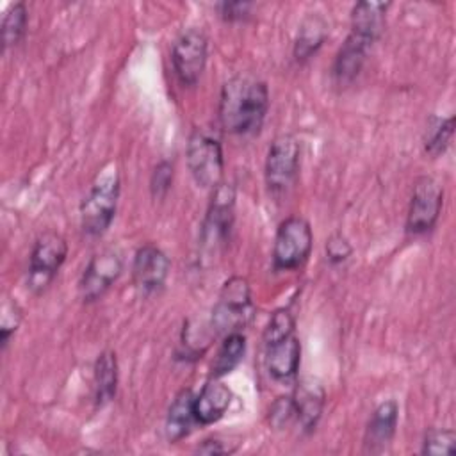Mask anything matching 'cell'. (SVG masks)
I'll list each match as a JSON object with an SVG mask.
<instances>
[{"mask_svg":"<svg viewBox=\"0 0 456 456\" xmlns=\"http://www.w3.org/2000/svg\"><path fill=\"white\" fill-rule=\"evenodd\" d=\"M269 103V87L264 80L235 75L223 84L219 93V125L230 135H255L265 121Z\"/></svg>","mask_w":456,"mask_h":456,"instance_id":"6da1fadb","label":"cell"},{"mask_svg":"<svg viewBox=\"0 0 456 456\" xmlns=\"http://www.w3.org/2000/svg\"><path fill=\"white\" fill-rule=\"evenodd\" d=\"M118 173L100 176L80 203V228L89 239L102 237L112 224L119 200Z\"/></svg>","mask_w":456,"mask_h":456,"instance_id":"7a4b0ae2","label":"cell"},{"mask_svg":"<svg viewBox=\"0 0 456 456\" xmlns=\"http://www.w3.org/2000/svg\"><path fill=\"white\" fill-rule=\"evenodd\" d=\"M255 315V305L251 299V289L246 278H228L217 296L212 308L210 326L219 335L240 331Z\"/></svg>","mask_w":456,"mask_h":456,"instance_id":"3957f363","label":"cell"},{"mask_svg":"<svg viewBox=\"0 0 456 456\" xmlns=\"http://www.w3.org/2000/svg\"><path fill=\"white\" fill-rule=\"evenodd\" d=\"M299 160L301 146L292 134H280L273 139L264 164L265 187L273 198L280 200L294 189L299 176Z\"/></svg>","mask_w":456,"mask_h":456,"instance_id":"277c9868","label":"cell"},{"mask_svg":"<svg viewBox=\"0 0 456 456\" xmlns=\"http://www.w3.org/2000/svg\"><path fill=\"white\" fill-rule=\"evenodd\" d=\"M185 159L187 167L200 187L214 191L223 183V146L214 134L205 128H194L187 139Z\"/></svg>","mask_w":456,"mask_h":456,"instance_id":"5b68a950","label":"cell"},{"mask_svg":"<svg viewBox=\"0 0 456 456\" xmlns=\"http://www.w3.org/2000/svg\"><path fill=\"white\" fill-rule=\"evenodd\" d=\"M314 246V233L310 223L303 216L285 217L274 235L273 242V267L274 271L299 269L310 256Z\"/></svg>","mask_w":456,"mask_h":456,"instance_id":"8992f818","label":"cell"},{"mask_svg":"<svg viewBox=\"0 0 456 456\" xmlns=\"http://www.w3.org/2000/svg\"><path fill=\"white\" fill-rule=\"evenodd\" d=\"M68 256V242L57 232H45L41 233L28 256V271H27V289L32 294L45 292L57 273L61 271L62 264Z\"/></svg>","mask_w":456,"mask_h":456,"instance_id":"52a82bcc","label":"cell"},{"mask_svg":"<svg viewBox=\"0 0 456 456\" xmlns=\"http://www.w3.org/2000/svg\"><path fill=\"white\" fill-rule=\"evenodd\" d=\"M444 205V187L433 176H419L413 182L404 230L411 237L429 233L438 223Z\"/></svg>","mask_w":456,"mask_h":456,"instance_id":"ba28073f","label":"cell"},{"mask_svg":"<svg viewBox=\"0 0 456 456\" xmlns=\"http://www.w3.org/2000/svg\"><path fill=\"white\" fill-rule=\"evenodd\" d=\"M208 39L201 28L183 30L173 43L171 64L178 82L183 87H194L207 66Z\"/></svg>","mask_w":456,"mask_h":456,"instance_id":"9c48e42d","label":"cell"},{"mask_svg":"<svg viewBox=\"0 0 456 456\" xmlns=\"http://www.w3.org/2000/svg\"><path fill=\"white\" fill-rule=\"evenodd\" d=\"M235 219V189L230 183H219L212 191L207 216L201 226V242L208 249H217L230 240Z\"/></svg>","mask_w":456,"mask_h":456,"instance_id":"30bf717a","label":"cell"},{"mask_svg":"<svg viewBox=\"0 0 456 456\" xmlns=\"http://www.w3.org/2000/svg\"><path fill=\"white\" fill-rule=\"evenodd\" d=\"M123 273V256L116 249H102L91 256L78 280V296L84 303L102 299Z\"/></svg>","mask_w":456,"mask_h":456,"instance_id":"8fae6325","label":"cell"},{"mask_svg":"<svg viewBox=\"0 0 456 456\" xmlns=\"http://www.w3.org/2000/svg\"><path fill=\"white\" fill-rule=\"evenodd\" d=\"M171 271L169 256L155 244H142L132 262V283L142 297L159 294Z\"/></svg>","mask_w":456,"mask_h":456,"instance_id":"7c38bea8","label":"cell"},{"mask_svg":"<svg viewBox=\"0 0 456 456\" xmlns=\"http://www.w3.org/2000/svg\"><path fill=\"white\" fill-rule=\"evenodd\" d=\"M374 45L376 43L372 39L349 30L347 37L344 39V43L340 45L333 59V66H331L333 84L338 86L340 89L349 87L362 73Z\"/></svg>","mask_w":456,"mask_h":456,"instance_id":"4fadbf2b","label":"cell"},{"mask_svg":"<svg viewBox=\"0 0 456 456\" xmlns=\"http://www.w3.org/2000/svg\"><path fill=\"white\" fill-rule=\"evenodd\" d=\"M267 372L276 381L296 378L301 363V340L296 331L262 340Z\"/></svg>","mask_w":456,"mask_h":456,"instance_id":"5bb4252c","label":"cell"},{"mask_svg":"<svg viewBox=\"0 0 456 456\" xmlns=\"http://www.w3.org/2000/svg\"><path fill=\"white\" fill-rule=\"evenodd\" d=\"M290 395L296 408V420L299 422L303 433H314L326 404V390L322 383L317 378L305 376L297 379Z\"/></svg>","mask_w":456,"mask_h":456,"instance_id":"9a60e30c","label":"cell"},{"mask_svg":"<svg viewBox=\"0 0 456 456\" xmlns=\"http://www.w3.org/2000/svg\"><path fill=\"white\" fill-rule=\"evenodd\" d=\"M399 422V404L394 399L379 403L363 433V454H381L392 444Z\"/></svg>","mask_w":456,"mask_h":456,"instance_id":"2e32d148","label":"cell"},{"mask_svg":"<svg viewBox=\"0 0 456 456\" xmlns=\"http://www.w3.org/2000/svg\"><path fill=\"white\" fill-rule=\"evenodd\" d=\"M232 390L219 378H210L194 395V417L201 426H210L221 420L230 408Z\"/></svg>","mask_w":456,"mask_h":456,"instance_id":"e0dca14e","label":"cell"},{"mask_svg":"<svg viewBox=\"0 0 456 456\" xmlns=\"http://www.w3.org/2000/svg\"><path fill=\"white\" fill-rule=\"evenodd\" d=\"M328 37V23L319 12H308L299 27L292 46V57L296 62L303 64L312 59L317 50L324 45Z\"/></svg>","mask_w":456,"mask_h":456,"instance_id":"ac0fdd59","label":"cell"},{"mask_svg":"<svg viewBox=\"0 0 456 456\" xmlns=\"http://www.w3.org/2000/svg\"><path fill=\"white\" fill-rule=\"evenodd\" d=\"M196 424V417H194V394L191 388H182L173 403L167 408V415H166V424H164V431H166V438L171 444L180 442L182 438H185L192 426Z\"/></svg>","mask_w":456,"mask_h":456,"instance_id":"d6986e66","label":"cell"},{"mask_svg":"<svg viewBox=\"0 0 456 456\" xmlns=\"http://www.w3.org/2000/svg\"><path fill=\"white\" fill-rule=\"evenodd\" d=\"M388 7V2H356L351 9V30L378 43L387 25Z\"/></svg>","mask_w":456,"mask_h":456,"instance_id":"ffe728a7","label":"cell"},{"mask_svg":"<svg viewBox=\"0 0 456 456\" xmlns=\"http://www.w3.org/2000/svg\"><path fill=\"white\" fill-rule=\"evenodd\" d=\"M118 381H119L118 358H116L114 351L107 349V351L100 353L94 362L93 392H94V406L96 408H103L116 397Z\"/></svg>","mask_w":456,"mask_h":456,"instance_id":"44dd1931","label":"cell"},{"mask_svg":"<svg viewBox=\"0 0 456 456\" xmlns=\"http://www.w3.org/2000/svg\"><path fill=\"white\" fill-rule=\"evenodd\" d=\"M246 335L242 331H233L224 335L214 360L210 365V378H223L230 374L244 358L246 354Z\"/></svg>","mask_w":456,"mask_h":456,"instance_id":"7402d4cb","label":"cell"},{"mask_svg":"<svg viewBox=\"0 0 456 456\" xmlns=\"http://www.w3.org/2000/svg\"><path fill=\"white\" fill-rule=\"evenodd\" d=\"M452 134H454V116H447V118L431 116L428 119L424 137H422L424 151L431 159L444 155L452 141Z\"/></svg>","mask_w":456,"mask_h":456,"instance_id":"603a6c76","label":"cell"},{"mask_svg":"<svg viewBox=\"0 0 456 456\" xmlns=\"http://www.w3.org/2000/svg\"><path fill=\"white\" fill-rule=\"evenodd\" d=\"M27 25H28V9L25 2H14L11 4L4 16H2V37H4V50L16 46L25 32H27Z\"/></svg>","mask_w":456,"mask_h":456,"instance_id":"cb8c5ba5","label":"cell"},{"mask_svg":"<svg viewBox=\"0 0 456 456\" xmlns=\"http://www.w3.org/2000/svg\"><path fill=\"white\" fill-rule=\"evenodd\" d=\"M454 442L456 435L452 429H440V428H431L426 431L420 454H429V456H438V454H454Z\"/></svg>","mask_w":456,"mask_h":456,"instance_id":"d4e9b609","label":"cell"},{"mask_svg":"<svg viewBox=\"0 0 456 456\" xmlns=\"http://www.w3.org/2000/svg\"><path fill=\"white\" fill-rule=\"evenodd\" d=\"M296 420V408L292 395H280L273 401L267 411V422L273 429L280 431L289 428Z\"/></svg>","mask_w":456,"mask_h":456,"instance_id":"484cf974","label":"cell"},{"mask_svg":"<svg viewBox=\"0 0 456 456\" xmlns=\"http://www.w3.org/2000/svg\"><path fill=\"white\" fill-rule=\"evenodd\" d=\"M173 175H175V167L173 162L169 160H160L150 176V192L153 200H164L166 194L171 189L173 183Z\"/></svg>","mask_w":456,"mask_h":456,"instance_id":"4316f807","label":"cell"},{"mask_svg":"<svg viewBox=\"0 0 456 456\" xmlns=\"http://www.w3.org/2000/svg\"><path fill=\"white\" fill-rule=\"evenodd\" d=\"M324 251H326V260L331 265H340L353 255V246L344 233L335 232L326 239Z\"/></svg>","mask_w":456,"mask_h":456,"instance_id":"83f0119b","label":"cell"},{"mask_svg":"<svg viewBox=\"0 0 456 456\" xmlns=\"http://www.w3.org/2000/svg\"><path fill=\"white\" fill-rule=\"evenodd\" d=\"M21 308L18 303H5L2 308V326H0V347L2 351L7 349L11 337L16 333L20 322H21Z\"/></svg>","mask_w":456,"mask_h":456,"instance_id":"f1b7e54d","label":"cell"},{"mask_svg":"<svg viewBox=\"0 0 456 456\" xmlns=\"http://www.w3.org/2000/svg\"><path fill=\"white\" fill-rule=\"evenodd\" d=\"M255 7V4L251 2H219L216 5L221 20L228 21V23H235V21H244L251 16V9Z\"/></svg>","mask_w":456,"mask_h":456,"instance_id":"f546056e","label":"cell"},{"mask_svg":"<svg viewBox=\"0 0 456 456\" xmlns=\"http://www.w3.org/2000/svg\"><path fill=\"white\" fill-rule=\"evenodd\" d=\"M237 449V444L232 445L230 442L219 438V436H208L201 440V444L196 445L194 452L200 454H232Z\"/></svg>","mask_w":456,"mask_h":456,"instance_id":"4dcf8cb0","label":"cell"}]
</instances>
